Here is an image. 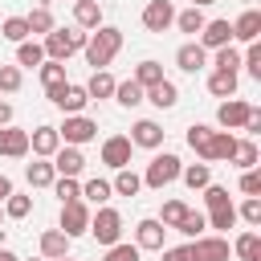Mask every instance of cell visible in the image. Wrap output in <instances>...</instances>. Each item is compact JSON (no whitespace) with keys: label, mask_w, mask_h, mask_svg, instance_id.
<instances>
[{"label":"cell","mask_w":261,"mask_h":261,"mask_svg":"<svg viewBox=\"0 0 261 261\" xmlns=\"http://www.w3.org/2000/svg\"><path fill=\"white\" fill-rule=\"evenodd\" d=\"M118 49H122V29H114V24H98L82 45V53H86V61L94 69H106L118 57Z\"/></svg>","instance_id":"1"},{"label":"cell","mask_w":261,"mask_h":261,"mask_svg":"<svg viewBox=\"0 0 261 261\" xmlns=\"http://www.w3.org/2000/svg\"><path fill=\"white\" fill-rule=\"evenodd\" d=\"M86 37H90V33H86V29H77V24H73V29H57V24H53V29L45 33L41 49H45V57H49V61H65V57L82 53Z\"/></svg>","instance_id":"2"},{"label":"cell","mask_w":261,"mask_h":261,"mask_svg":"<svg viewBox=\"0 0 261 261\" xmlns=\"http://www.w3.org/2000/svg\"><path fill=\"white\" fill-rule=\"evenodd\" d=\"M102 249L106 245H114V241H122V216H118V208H110V204H102L98 212H90V228H86Z\"/></svg>","instance_id":"3"},{"label":"cell","mask_w":261,"mask_h":261,"mask_svg":"<svg viewBox=\"0 0 261 261\" xmlns=\"http://www.w3.org/2000/svg\"><path fill=\"white\" fill-rule=\"evenodd\" d=\"M179 155H171V151H163V155H155L151 163H147V171H143V188H155V192H163L167 184H175L179 179Z\"/></svg>","instance_id":"4"},{"label":"cell","mask_w":261,"mask_h":261,"mask_svg":"<svg viewBox=\"0 0 261 261\" xmlns=\"http://www.w3.org/2000/svg\"><path fill=\"white\" fill-rule=\"evenodd\" d=\"M45 98L61 110V114H82L86 110V102H90V94H86V86H77V82H61V86H49L45 90Z\"/></svg>","instance_id":"5"},{"label":"cell","mask_w":261,"mask_h":261,"mask_svg":"<svg viewBox=\"0 0 261 261\" xmlns=\"http://www.w3.org/2000/svg\"><path fill=\"white\" fill-rule=\"evenodd\" d=\"M57 135H61V143H69V147H82V143L98 139V122H94L90 114H65V122L57 126Z\"/></svg>","instance_id":"6"},{"label":"cell","mask_w":261,"mask_h":261,"mask_svg":"<svg viewBox=\"0 0 261 261\" xmlns=\"http://www.w3.org/2000/svg\"><path fill=\"white\" fill-rule=\"evenodd\" d=\"M69 241L73 237H82L86 228H90V204L86 200H69V204H61V224H57Z\"/></svg>","instance_id":"7"},{"label":"cell","mask_w":261,"mask_h":261,"mask_svg":"<svg viewBox=\"0 0 261 261\" xmlns=\"http://www.w3.org/2000/svg\"><path fill=\"white\" fill-rule=\"evenodd\" d=\"M139 20H143L147 33H167L175 24V4L171 0H147V8H143Z\"/></svg>","instance_id":"8"},{"label":"cell","mask_w":261,"mask_h":261,"mask_svg":"<svg viewBox=\"0 0 261 261\" xmlns=\"http://www.w3.org/2000/svg\"><path fill=\"white\" fill-rule=\"evenodd\" d=\"M163 241H167V224H159V216H147V220L135 224V245L143 253H159Z\"/></svg>","instance_id":"9"},{"label":"cell","mask_w":261,"mask_h":261,"mask_svg":"<svg viewBox=\"0 0 261 261\" xmlns=\"http://www.w3.org/2000/svg\"><path fill=\"white\" fill-rule=\"evenodd\" d=\"M249 114H253V102H245V98H224L220 110H216V122H220L224 130H241Z\"/></svg>","instance_id":"10"},{"label":"cell","mask_w":261,"mask_h":261,"mask_svg":"<svg viewBox=\"0 0 261 261\" xmlns=\"http://www.w3.org/2000/svg\"><path fill=\"white\" fill-rule=\"evenodd\" d=\"M130 151H135V143H130L126 135H110V139L102 143V163H106L110 171L130 167Z\"/></svg>","instance_id":"11"},{"label":"cell","mask_w":261,"mask_h":261,"mask_svg":"<svg viewBox=\"0 0 261 261\" xmlns=\"http://www.w3.org/2000/svg\"><path fill=\"white\" fill-rule=\"evenodd\" d=\"M163 135H167V130H163V126H159L155 118H139V122L130 126V135H126V139H130L135 147H147V151H159V147H163Z\"/></svg>","instance_id":"12"},{"label":"cell","mask_w":261,"mask_h":261,"mask_svg":"<svg viewBox=\"0 0 261 261\" xmlns=\"http://www.w3.org/2000/svg\"><path fill=\"white\" fill-rule=\"evenodd\" d=\"M228 253H232V245L224 241V237H196L192 241V257L196 261H228Z\"/></svg>","instance_id":"13"},{"label":"cell","mask_w":261,"mask_h":261,"mask_svg":"<svg viewBox=\"0 0 261 261\" xmlns=\"http://www.w3.org/2000/svg\"><path fill=\"white\" fill-rule=\"evenodd\" d=\"M82 167H86V155H82V147H69V143H61L57 151H53V171L57 175H82Z\"/></svg>","instance_id":"14"},{"label":"cell","mask_w":261,"mask_h":261,"mask_svg":"<svg viewBox=\"0 0 261 261\" xmlns=\"http://www.w3.org/2000/svg\"><path fill=\"white\" fill-rule=\"evenodd\" d=\"M175 65H179L184 73H200V69L208 65V49H204L200 41H184V45L175 49Z\"/></svg>","instance_id":"15"},{"label":"cell","mask_w":261,"mask_h":261,"mask_svg":"<svg viewBox=\"0 0 261 261\" xmlns=\"http://www.w3.org/2000/svg\"><path fill=\"white\" fill-rule=\"evenodd\" d=\"M57 147H61L57 126H37V130H29V151H33L37 159H53Z\"/></svg>","instance_id":"16"},{"label":"cell","mask_w":261,"mask_h":261,"mask_svg":"<svg viewBox=\"0 0 261 261\" xmlns=\"http://www.w3.org/2000/svg\"><path fill=\"white\" fill-rule=\"evenodd\" d=\"M0 155H8V159H24L29 155V130H20V126H0Z\"/></svg>","instance_id":"17"},{"label":"cell","mask_w":261,"mask_h":261,"mask_svg":"<svg viewBox=\"0 0 261 261\" xmlns=\"http://www.w3.org/2000/svg\"><path fill=\"white\" fill-rule=\"evenodd\" d=\"M232 41H241V45L261 41V12H257V8H245V12L232 20Z\"/></svg>","instance_id":"18"},{"label":"cell","mask_w":261,"mask_h":261,"mask_svg":"<svg viewBox=\"0 0 261 261\" xmlns=\"http://www.w3.org/2000/svg\"><path fill=\"white\" fill-rule=\"evenodd\" d=\"M196 41L204 49H220V45H232V24L228 20H204V29L196 33Z\"/></svg>","instance_id":"19"},{"label":"cell","mask_w":261,"mask_h":261,"mask_svg":"<svg viewBox=\"0 0 261 261\" xmlns=\"http://www.w3.org/2000/svg\"><path fill=\"white\" fill-rule=\"evenodd\" d=\"M143 102H151V106H159V110H171L175 102H179V90H175V82H155V86H147L143 90Z\"/></svg>","instance_id":"20"},{"label":"cell","mask_w":261,"mask_h":261,"mask_svg":"<svg viewBox=\"0 0 261 261\" xmlns=\"http://www.w3.org/2000/svg\"><path fill=\"white\" fill-rule=\"evenodd\" d=\"M73 24L86 29V33H94L102 24V4L98 0H73Z\"/></svg>","instance_id":"21"},{"label":"cell","mask_w":261,"mask_h":261,"mask_svg":"<svg viewBox=\"0 0 261 261\" xmlns=\"http://www.w3.org/2000/svg\"><path fill=\"white\" fill-rule=\"evenodd\" d=\"M257 159H261V151H257V143L245 135V139H237V147H232V155H228V163L232 167H241V171H249V167H257Z\"/></svg>","instance_id":"22"},{"label":"cell","mask_w":261,"mask_h":261,"mask_svg":"<svg viewBox=\"0 0 261 261\" xmlns=\"http://www.w3.org/2000/svg\"><path fill=\"white\" fill-rule=\"evenodd\" d=\"M24 179H29V188H49V184L57 179L53 159H33V163L24 167Z\"/></svg>","instance_id":"23"},{"label":"cell","mask_w":261,"mask_h":261,"mask_svg":"<svg viewBox=\"0 0 261 261\" xmlns=\"http://www.w3.org/2000/svg\"><path fill=\"white\" fill-rule=\"evenodd\" d=\"M69 253V237L61 232V228H49V232H41V257L45 261H53V257H65Z\"/></svg>","instance_id":"24"},{"label":"cell","mask_w":261,"mask_h":261,"mask_svg":"<svg viewBox=\"0 0 261 261\" xmlns=\"http://www.w3.org/2000/svg\"><path fill=\"white\" fill-rule=\"evenodd\" d=\"M86 94H90V102H98V98H114V77H110V69H94L90 82H86Z\"/></svg>","instance_id":"25"},{"label":"cell","mask_w":261,"mask_h":261,"mask_svg":"<svg viewBox=\"0 0 261 261\" xmlns=\"http://www.w3.org/2000/svg\"><path fill=\"white\" fill-rule=\"evenodd\" d=\"M208 94H212V98H237V73L212 69V73H208Z\"/></svg>","instance_id":"26"},{"label":"cell","mask_w":261,"mask_h":261,"mask_svg":"<svg viewBox=\"0 0 261 261\" xmlns=\"http://www.w3.org/2000/svg\"><path fill=\"white\" fill-rule=\"evenodd\" d=\"M114 102H118V106H126V110L143 106V86H139L135 77H126V82H114Z\"/></svg>","instance_id":"27"},{"label":"cell","mask_w":261,"mask_h":261,"mask_svg":"<svg viewBox=\"0 0 261 261\" xmlns=\"http://www.w3.org/2000/svg\"><path fill=\"white\" fill-rule=\"evenodd\" d=\"M188 147L208 163V147H212V126H204V122H192L188 126Z\"/></svg>","instance_id":"28"},{"label":"cell","mask_w":261,"mask_h":261,"mask_svg":"<svg viewBox=\"0 0 261 261\" xmlns=\"http://www.w3.org/2000/svg\"><path fill=\"white\" fill-rule=\"evenodd\" d=\"M179 179L192 188V192H200L204 184H212V167L200 159V163H188V167H179Z\"/></svg>","instance_id":"29"},{"label":"cell","mask_w":261,"mask_h":261,"mask_svg":"<svg viewBox=\"0 0 261 261\" xmlns=\"http://www.w3.org/2000/svg\"><path fill=\"white\" fill-rule=\"evenodd\" d=\"M29 212H33V196H24V192L12 188V192L4 196V216H8V220H24Z\"/></svg>","instance_id":"30"},{"label":"cell","mask_w":261,"mask_h":261,"mask_svg":"<svg viewBox=\"0 0 261 261\" xmlns=\"http://www.w3.org/2000/svg\"><path fill=\"white\" fill-rule=\"evenodd\" d=\"M232 253L241 257V261H261V237L249 228V232H241L237 241H232Z\"/></svg>","instance_id":"31"},{"label":"cell","mask_w":261,"mask_h":261,"mask_svg":"<svg viewBox=\"0 0 261 261\" xmlns=\"http://www.w3.org/2000/svg\"><path fill=\"white\" fill-rule=\"evenodd\" d=\"M232 147H237V135H232V130H212L208 163H216V159H228V155H232Z\"/></svg>","instance_id":"32"},{"label":"cell","mask_w":261,"mask_h":261,"mask_svg":"<svg viewBox=\"0 0 261 261\" xmlns=\"http://www.w3.org/2000/svg\"><path fill=\"white\" fill-rule=\"evenodd\" d=\"M114 196H139V188H143V175L139 171H130V167H118V175H114Z\"/></svg>","instance_id":"33"},{"label":"cell","mask_w":261,"mask_h":261,"mask_svg":"<svg viewBox=\"0 0 261 261\" xmlns=\"http://www.w3.org/2000/svg\"><path fill=\"white\" fill-rule=\"evenodd\" d=\"M110 196H114V188H110V179H86L82 184V200H90V204H110Z\"/></svg>","instance_id":"34"},{"label":"cell","mask_w":261,"mask_h":261,"mask_svg":"<svg viewBox=\"0 0 261 261\" xmlns=\"http://www.w3.org/2000/svg\"><path fill=\"white\" fill-rule=\"evenodd\" d=\"M45 61V49H41V41H20L16 45V65H24V69H37Z\"/></svg>","instance_id":"35"},{"label":"cell","mask_w":261,"mask_h":261,"mask_svg":"<svg viewBox=\"0 0 261 261\" xmlns=\"http://www.w3.org/2000/svg\"><path fill=\"white\" fill-rule=\"evenodd\" d=\"M212 65L224 69V73H237V69H241V49H237V45H220V49H212Z\"/></svg>","instance_id":"36"},{"label":"cell","mask_w":261,"mask_h":261,"mask_svg":"<svg viewBox=\"0 0 261 261\" xmlns=\"http://www.w3.org/2000/svg\"><path fill=\"white\" fill-rule=\"evenodd\" d=\"M208 228H216V232H228V228H237V204H224V208H212L208 216Z\"/></svg>","instance_id":"37"},{"label":"cell","mask_w":261,"mask_h":261,"mask_svg":"<svg viewBox=\"0 0 261 261\" xmlns=\"http://www.w3.org/2000/svg\"><path fill=\"white\" fill-rule=\"evenodd\" d=\"M24 20H29V37H45V33L53 29V12H49L45 4H37V8H33Z\"/></svg>","instance_id":"38"},{"label":"cell","mask_w":261,"mask_h":261,"mask_svg":"<svg viewBox=\"0 0 261 261\" xmlns=\"http://www.w3.org/2000/svg\"><path fill=\"white\" fill-rule=\"evenodd\" d=\"M175 29L179 33H188V37H196L200 29H204V12L192 4V8H184V12H175Z\"/></svg>","instance_id":"39"},{"label":"cell","mask_w":261,"mask_h":261,"mask_svg":"<svg viewBox=\"0 0 261 261\" xmlns=\"http://www.w3.org/2000/svg\"><path fill=\"white\" fill-rule=\"evenodd\" d=\"M130 77H135V82H139V86L147 90V86H155V82H163V65L147 57V61H139V65H135V73H130Z\"/></svg>","instance_id":"40"},{"label":"cell","mask_w":261,"mask_h":261,"mask_svg":"<svg viewBox=\"0 0 261 261\" xmlns=\"http://www.w3.org/2000/svg\"><path fill=\"white\" fill-rule=\"evenodd\" d=\"M49 188H53V196H57L61 204H69V200H82V184H77L73 175H57Z\"/></svg>","instance_id":"41"},{"label":"cell","mask_w":261,"mask_h":261,"mask_svg":"<svg viewBox=\"0 0 261 261\" xmlns=\"http://www.w3.org/2000/svg\"><path fill=\"white\" fill-rule=\"evenodd\" d=\"M0 37H4V41H12V45L29 41V20H24V16H8V20L0 24Z\"/></svg>","instance_id":"42"},{"label":"cell","mask_w":261,"mask_h":261,"mask_svg":"<svg viewBox=\"0 0 261 261\" xmlns=\"http://www.w3.org/2000/svg\"><path fill=\"white\" fill-rule=\"evenodd\" d=\"M37 73H41V86H45V90H49V86H61V82H65V61H49V57H45V61L37 65Z\"/></svg>","instance_id":"43"},{"label":"cell","mask_w":261,"mask_h":261,"mask_svg":"<svg viewBox=\"0 0 261 261\" xmlns=\"http://www.w3.org/2000/svg\"><path fill=\"white\" fill-rule=\"evenodd\" d=\"M204 228H208V220H204V212H192V208H188V212L179 216V224H175V232H184V237H200Z\"/></svg>","instance_id":"44"},{"label":"cell","mask_w":261,"mask_h":261,"mask_svg":"<svg viewBox=\"0 0 261 261\" xmlns=\"http://www.w3.org/2000/svg\"><path fill=\"white\" fill-rule=\"evenodd\" d=\"M139 257H143V249H139V245L114 241V245H106V257H102V261H139Z\"/></svg>","instance_id":"45"},{"label":"cell","mask_w":261,"mask_h":261,"mask_svg":"<svg viewBox=\"0 0 261 261\" xmlns=\"http://www.w3.org/2000/svg\"><path fill=\"white\" fill-rule=\"evenodd\" d=\"M237 220H245V224L261 228V196H245V204L237 208Z\"/></svg>","instance_id":"46"},{"label":"cell","mask_w":261,"mask_h":261,"mask_svg":"<svg viewBox=\"0 0 261 261\" xmlns=\"http://www.w3.org/2000/svg\"><path fill=\"white\" fill-rule=\"evenodd\" d=\"M241 65L249 69V77L261 82V41H249V49L241 53Z\"/></svg>","instance_id":"47"},{"label":"cell","mask_w":261,"mask_h":261,"mask_svg":"<svg viewBox=\"0 0 261 261\" xmlns=\"http://www.w3.org/2000/svg\"><path fill=\"white\" fill-rule=\"evenodd\" d=\"M20 82H24L20 65H0V94H16V90H20Z\"/></svg>","instance_id":"48"},{"label":"cell","mask_w":261,"mask_h":261,"mask_svg":"<svg viewBox=\"0 0 261 261\" xmlns=\"http://www.w3.org/2000/svg\"><path fill=\"white\" fill-rule=\"evenodd\" d=\"M200 192H204V204H208V212H212V208H224V204H232V200H228V188H220V184H204Z\"/></svg>","instance_id":"49"},{"label":"cell","mask_w":261,"mask_h":261,"mask_svg":"<svg viewBox=\"0 0 261 261\" xmlns=\"http://www.w3.org/2000/svg\"><path fill=\"white\" fill-rule=\"evenodd\" d=\"M184 212H188V204H184V200H167V204H163V212H159V224H167V228H175Z\"/></svg>","instance_id":"50"},{"label":"cell","mask_w":261,"mask_h":261,"mask_svg":"<svg viewBox=\"0 0 261 261\" xmlns=\"http://www.w3.org/2000/svg\"><path fill=\"white\" fill-rule=\"evenodd\" d=\"M241 196H261V171L257 167H249L241 175Z\"/></svg>","instance_id":"51"},{"label":"cell","mask_w":261,"mask_h":261,"mask_svg":"<svg viewBox=\"0 0 261 261\" xmlns=\"http://www.w3.org/2000/svg\"><path fill=\"white\" fill-rule=\"evenodd\" d=\"M159 253H163V261H196L192 257V241L188 245H175V249H159Z\"/></svg>","instance_id":"52"},{"label":"cell","mask_w":261,"mask_h":261,"mask_svg":"<svg viewBox=\"0 0 261 261\" xmlns=\"http://www.w3.org/2000/svg\"><path fill=\"white\" fill-rule=\"evenodd\" d=\"M241 130H245L249 139H257V135H261V110H257V106H253V114L245 118V126H241Z\"/></svg>","instance_id":"53"},{"label":"cell","mask_w":261,"mask_h":261,"mask_svg":"<svg viewBox=\"0 0 261 261\" xmlns=\"http://www.w3.org/2000/svg\"><path fill=\"white\" fill-rule=\"evenodd\" d=\"M8 122H12V106H8V102H0V126H8Z\"/></svg>","instance_id":"54"},{"label":"cell","mask_w":261,"mask_h":261,"mask_svg":"<svg viewBox=\"0 0 261 261\" xmlns=\"http://www.w3.org/2000/svg\"><path fill=\"white\" fill-rule=\"evenodd\" d=\"M8 192H12V179L0 171V204H4V196H8Z\"/></svg>","instance_id":"55"},{"label":"cell","mask_w":261,"mask_h":261,"mask_svg":"<svg viewBox=\"0 0 261 261\" xmlns=\"http://www.w3.org/2000/svg\"><path fill=\"white\" fill-rule=\"evenodd\" d=\"M0 261H20V257H16L12 249H0Z\"/></svg>","instance_id":"56"},{"label":"cell","mask_w":261,"mask_h":261,"mask_svg":"<svg viewBox=\"0 0 261 261\" xmlns=\"http://www.w3.org/2000/svg\"><path fill=\"white\" fill-rule=\"evenodd\" d=\"M192 4H196V8H204V4H216V0H192Z\"/></svg>","instance_id":"57"},{"label":"cell","mask_w":261,"mask_h":261,"mask_svg":"<svg viewBox=\"0 0 261 261\" xmlns=\"http://www.w3.org/2000/svg\"><path fill=\"white\" fill-rule=\"evenodd\" d=\"M53 261H77V257H69V253H65V257H53Z\"/></svg>","instance_id":"58"},{"label":"cell","mask_w":261,"mask_h":261,"mask_svg":"<svg viewBox=\"0 0 261 261\" xmlns=\"http://www.w3.org/2000/svg\"><path fill=\"white\" fill-rule=\"evenodd\" d=\"M29 261H45V257H29Z\"/></svg>","instance_id":"59"}]
</instances>
